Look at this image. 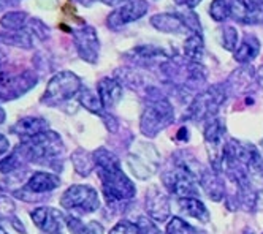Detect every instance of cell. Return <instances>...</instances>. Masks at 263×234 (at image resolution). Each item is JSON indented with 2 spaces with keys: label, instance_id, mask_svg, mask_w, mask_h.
Segmentation results:
<instances>
[{
  "label": "cell",
  "instance_id": "cell-1",
  "mask_svg": "<svg viewBox=\"0 0 263 234\" xmlns=\"http://www.w3.org/2000/svg\"><path fill=\"white\" fill-rule=\"evenodd\" d=\"M97 176L108 203H124L135 198L137 188L121 168V160L105 147L93 152Z\"/></svg>",
  "mask_w": 263,
  "mask_h": 234
},
{
  "label": "cell",
  "instance_id": "cell-2",
  "mask_svg": "<svg viewBox=\"0 0 263 234\" xmlns=\"http://www.w3.org/2000/svg\"><path fill=\"white\" fill-rule=\"evenodd\" d=\"M203 169L204 168L200 166L192 155L185 153L184 157V153H178L173 160V166L162 172V182L176 200L191 197L198 198V185Z\"/></svg>",
  "mask_w": 263,
  "mask_h": 234
},
{
  "label": "cell",
  "instance_id": "cell-3",
  "mask_svg": "<svg viewBox=\"0 0 263 234\" xmlns=\"http://www.w3.org/2000/svg\"><path fill=\"white\" fill-rule=\"evenodd\" d=\"M26 162L36 163V165H48L59 169V159L64 153V143L61 136L52 131H43L33 138L20 141L17 144Z\"/></svg>",
  "mask_w": 263,
  "mask_h": 234
},
{
  "label": "cell",
  "instance_id": "cell-4",
  "mask_svg": "<svg viewBox=\"0 0 263 234\" xmlns=\"http://www.w3.org/2000/svg\"><path fill=\"white\" fill-rule=\"evenodd\" d=\"M175 121V111L162 95L149 96L140 117V130L146 138H154Z\"/></svg>",
  "mask_w": 263,
  "mask_h": 234
},
{
  "label": "cell",
  "instance_id": "cell-5",
  "mask_svg": "<svg viewBox=\"0 0 263 234\" xmlns=\"http://www.w3.org/2000/svg\"><path fill=\"white\" fill-rule=\"evenodd\" d=\"M83 89V81L77 73L70 70L59 71L48 81L42 96V103L48 106H61L68 103L74 96H78Z\"/></svg>",
  "mask_w": 263,
  "mask_h": 234
},
{
  "label": "cell",
  "instance_id": "cell-6",
  "mask_svg": "<svg viewBox=\"0 0 263 234\" xmlns=\"http://www.w3.org/2000/svg\"><path fill=\"white\" fill-rule=\"evenodd\" d=\"M227 87L222 84H214L203 92L197 93L187 108V117L192 122H208L217 115L220 106L227 100Z\"/></svg>",
  "mask_w": 263,
  "mask_h": 234
},
{
  "label": "cell",
  "instance_id": "cell-7",
  "mask_svg": "<svg viewBox=\"0 0 263 234\" xmlns=\"http://www.w3.org/2000/svg\"><path fill=\"white\" fill-rule=\"evenodd\" d=\"M36 84H39V74L33 70H24L20 73L0 71V103L21 99L35 89Z\"/></svg>",
  "mask_w": 263,
  "mask_h": 234
},
{
  "label": "cell",
  "instance_id": "cell-8",
  "mask_svg": "<svg viewBox=\"0 0 263 234\" xmlns=\"http://www.w3.org/2000/svg\"><path fill=\"white\" fill-rule=\"evenodd\" d=\"M61 206L67 210H77L80 213H92L99 210L100 198L97 190L90 185H71L61 197Z\"/></svg>",
  "mask_w": 263,
  "mask_h": 234
},
{
  "label": "cell",
  "instance_id": "cell-9",
  "mask_svg": "<svg viewBox=\"0 0 263 234\" xmlns=\"http://www.w3.org/2000/svg\"><path fill=\"white\" fill-rule=\"evenodd\" d=\"M61 185V178L54 172L36 171L33 172L21 190H14L13 194L23 201H42L46 193H51Z\"/></svg>",
  "mask_w": 263,
  "mask_h": 234
},
{
  "label": "cell",
  "instance_id": "cell-10",
  "mask_svg": "<svg viewBox=\"0 0 263 234\" xmlns=\"http://www.w3.org/2000/svg\"><path fill=\"white\" fill-rule=\"evenodd\" d=\"M225 119L216 115L208 122H204V130H203V140L206 150H208V157L211 162V166L216 172L222 169V155H223V147H225Z\"/></svg>",
  "mask_w": 263,
  "mask_h": 234
},
{
  "label": "cell",
  "instance_id": "cell-11",
  "mask_svg": "<svg viewBox=\"0 0 263 234\" xmlns=\"http://www.w3.org/2000/svg\"><path fill=\"white\" fill-rule=\"evenodd\" d=\"M71 38L73 45L77 49V54L80 59L86 64H97L100 57V40H99V32L93 26L84 24L80 27L71 29Z\"/></svg>",
  "mask_w": 263,
  "mask_h": 234
},
{
  "label": "cell",
  "instance_id": "cell-12",
  "mask_svg": "<svg viewBox=\"0 0 263 234\" xmlns=\"http://www.w3.org/2000/svg\"><path fill=\"white\" fill-rule=\"evenodd\" d=\"M147 11H149L147 0H132V2H127L115 8L106 16V27L109 30L118 32L132 23H137L138 19L147 14Z\"/></svg>",
  "mask_w": 263,
  "mask_h": 234
},
{
  "label": "cell",
  "instance_id": "cell-13",
  "mask_svg": "<svg viewBox=\"0 0 263 234\" xmlns=\"http://www.w3.org/2000/svg\"><path fill=\"white\" fill-rule=\"evenodd\" d=\"M30 219L35 226L46 234H61L64 226H67V219L64 213L54 207L42 206L30 212Z\"/></svg>",
  "mask_w": 263,
  "mask_h": 234
},
{
  "label": "cell",
  "instance_id": "cell-14",
  "mask_svg": "<svg viewBox=\"0 0 263 234\" xmlns=\"http://www.w3.org/2000/svg\"><path fill=\"white\" fill-rule=\"evenodd\" d=\"M124 57L128 62L140 65V67H154L163 65L170 61L166 51L153 45H138L124 52Z\"/></svg>",
  "mask_w": 263,
  "mask_h": 234
},
{
  "label": "cell",
  "instance_id": "cell-15",
  "mask_svg": "<svg viewBox=\"0 0 263 234\" xmlns=\"http://www.w3.org/2000/svg\"><path fill=\"white\" fill-rule=\"evenodd\" d=\"M146 213L149 216V219H153L154 222L159 223H163L170 219L172 213L170 198L157 185H153L146 191Z\"/></svg>",
  "mask_w": 263,
  "mask_h": 234
},
{
  "label": "cell",
  "instance_id": "cell-16",
  "mask_svg": "<svg viewBox=\"0 0 263 234\" xmlns=\"http://www.w3.org/2000/svg\"><path fill=\"white\" fill-rule=\"evenodd\" d=\"M149 24H151L156 30L162 32V33H168V35L191 33L178 11L176 13H157V14L151 16Z\"/></svg>",
  "mask_w": 263,
  "mask_h": 234
},
{
  "label": "cell",
  "instance_id": "cell-17",
  "mask_svg": "<svg viewBox=\"0 0 263 234\" xmlns=\"http://www.w3.org/2000/svg\"><path fill=\"white\" fill-rule=\"evenodd\" d=\"M232 19L246 26L263 24V7L251 5L248 0H230Z\"/></svg>",
  "mask_w": 263,
  "mask_h": 234
},
{
  "label": "cell",
  "instance_id": "cell-18",
  "mask_svg": "<svg viewBox=\"0 0 263 234\" xmlns=\"http://www.w3.org/2000/svg\"><path fill=\"white\" fill-rule=\"evenodd\" d=\"M97 93L100 96L105 109L109 111L112 108H116L119 105V102L122 100L124 89H122V84L118 80H115V77H109V76H105L97 84Z\"/></svg>",
  "mask_w": 263,
  "mask_h": 234
},
{
  "label": "cell",
  "instance_id": "cell-19",
  "mask_svg": "<svg viewBox=\"0 0 263 234\" xmlns=\"http://www.w3.org/2000/svg\"><path fill=\"white\" fill-rule=\"evenodd\" d=\"M48 130H49L48 121L43 119V117H33V115L23 117V119H20L10 128V131L16 134L21 141L33 138V136L40 134L43 131H48Z\"/></svg>",
  "mask_w": 263,
  "mask_h": 234
},
{
  "label": "cell",
  "instance_id": "cell-20",
  "mask_svg": "<svg viewBox=\"0 0 263 234\" xmlns=\"http://www.w3.org/2000/svg\"><path fill=\"white\" fill-rule=\"evenodd\" d=\"M260 40L252 35V33H246L244 38L241 40V43L238 45L236 51L233 52L235 61L241 65H248L252 61H255L257 55L260 54Z\"/></svg>",
  "mask_w": 263,
  "mask_h": 234
},
{
  "label": "cell",
  "instance_id": "cell-21",
  "mask_svg": "<svg viewBox=\"0 0 263 234\" xmlns=\"http://www.w3.org/2000/svg\"><path fill=\"white\" fill-rule=\"evenodd\" d=\"M178 204L182 212H185L187 216H191L192 219L198 220L200 223H210V220H211L210 210L206 209V206L203 204V201L200 198H197V197L182 198V200H178Z\"/></svg>",
  "mask_w": 263,
  "mask_h": 234
},
{
  "label": "cell",
  "instance_id": "cell-22",
  "mask_svg": "<svg viewBox=\"0 0 263 234\" xmlns=\"http://www.w3.org/2000/svg\"><path fill=\"white\" fill-rule=\"evenodd\" d=\"M29 13L23 10H10L4 13V16L0 17V27L5 32H17L24 30L29 24Z\"/></svg>",
  "mask_w": 263,
  "mask_h": 234
},
{
  "label": "cell",
  "instance_id": "cell-23",
  "mask_svg": "<svg viewBox=\"0 0 263 234\" xmlns=\"http://www.w3.org/2000/svg\"><path fill=\"white\" fill-rule=\"evenodd\" d=\"M35 36L27 30H17V32H2L0 33V43L13 46V48H21V49H32L33 48Z\"/></svg>",
  "mask_w": 263,
  "mask_h": 234
},
{
  "label": "cell",
  "instance_id": "cell-24",
  "mask_svg": "<svg viewBox=\"0 0 263 234\" xmlns=\"http://www.w3.org/2000/svg\"><path fill=\"white\" fill-rule=\"evenodd\" d=\"M203 55H204L203 35L192 33L187 36V40L184 42V59H187V62L192 64H201Z\"/></svg>",
  "mask_w": 263,
  "mask_h": 234
},
{
  "label": "cell",
  "instance_id": "cell-25",
  "mask_svg": "<svg viewBox=\"0 0 263 234\" xmlns=\"http://www.w3.org/2000/svg\"><path fill=\"white\" fill-rule=\"evenodd\" d=\"M78 102H80V105H81L84 109H87V111L92 112V114H97L99 117H102V119L109 112V111L105 109V106H103V103H102V100H100L99 93H97V92H93L92 89L84 87V89L81 90V93L78 95Z\"/></svg>",
  "mask_w": 263,
  "mask_h": 234
},
{
  "label": "cell",
  "instance_id": "cell-26",
  "mask_svg": "<svg viewBox=\"0 0 263 234\" xmlns=\"http://www.w3.org/2000/svg\"><path fill=\"white\" fill-rule=\"evenodd\" d=\"M73 168L80 176H89L96 169V160H93V152H87L84 149H77L71 153Z\"/></svg>",
  "mask_w": 263,
  "mask_h": 234
},
{
  "label": "cell",
  "instance_id": "cell-27",
  "mask_svg": "<svg viewBox=\"0 0 263 234\" xmlns=\"http://www.w3.org/2000/svg\"><path fill=\"white\" fill-rule=\"evenodd\" d=\"M200 187L210 194V197L214 200V201H219L223 194V187L222 184L219 182V178H217V172L213 169V171H208V169H203L201 172V178H200Z\"/></svg>",
  "mask_w": 263,
  "mask_h": 234
},
{
  "label": "cell",
  "instance_id": "cell-28",
  "mask_svg": "<svg viewBox=\"0 0 263 234\" xmlns=\"http://www.w3.org/2000/svg\"><path fill=\"white\" fill-rule=\"evenodd\" d=\"M67 229L70 234H103V226L99 222H83L78 217H67Z\"/></svg>",
  "mask_w": 263,
  "mask_h": 234
},
{
  "label": "cell",
  "instance_id": "cell-29",
  "mask_svg": "<svg viewBox=\"0 0 263 234\" xmlns=\"http://www.w3.org/2000/svg\"><path fill=\"white\" fill-rule=\"evenodd\" d=\"M219 43L225 51L235 52L239 45V32L233 26H223L219 29Z\"/></svg>",
  "mask_w": 263,
  "mask_h": 234
},
{
  "label": "cell",
  "instance_id": "cell-30",
  "mask_svg": "<svg viewBox=\"0 0 263 234\" xmlns=\"http://www.w3.org/2000/svg\"><path fill=\"white\" fill-rule=\"evenodd\" d=\"M127 163L138 179H147V178H151L154 172V168H151L149 162H146L143 157H140V155L130 153L127 157Z\"/></svg>",
  "mask_w": 263,
  "mask_h": 234
},
{
  "label": "cell",
  "instance_id": "cell-31",
  "mask_svg": "<svg viewBox=\"0 0 263 234\" xmlns=\"http://www.w3.org/2000/svg\"><path fill=\"white\" fill-rule=\"evenodd\" d=\"M210 16L216 23H225L229 17H232V5L230 0H213L210 10Z\"/></svg>",
  "mask_w": 263,
  "mask_h": 234
},
{
  "label": "cell",
  "instance_id": "cell-32",
  "mask_svg": "<svg viewBox=\"0 0 263 234\" xmlns=\"http://www.w3.org/2000/svg\"><path fill=\"white\" fill-rule=\"evenodd\" d=\"M33 36L36 42H46L48 38L51 36V29L49 26H46L40 17H32L29 19V24L26 27Z\"/></svg>",
  "mask_w": 263,
  "mask_h": 234
},
{
  "label": "cell",
  "instance_id": "cell-33",
  "mask_svg": "<svg viewBox=\"0 0 263 234\" xmlns=\"http://www.w3.org/2000/svg\"><path fill=\"white\" fill-rule=\"evenodd\" d=\"M166 234H200V231L181 217H173L166 223Z\"/></svg>",
  "mask_w": 263,
  "mask_h": 234
},
{
  "label": "cell",
  "instance_id": "cell-34",
  "mask_svg": "<svg viewBox=\"0 0 263 234\" xmlns=\"http://www.w3.org/2000/svg\"><path fill=\"white\" fill-rule=\"evenodd\" d=\"M179 13V16L182 17V21H184V24L187 26V29H189V32L191 33H198V35H201V24H200V17H198V14L194 11V10H182V11H178Z\"/></svg>",
  "mask_w": 263,
  "mask_h": 234
},
{
  "label": "cell",
  "instance_id": "cell-35",
  "mask_svg": "<svg viewBox=\"0 0 263 234\" xmlns=\"http://www.w3.org/2000/svg\"><path fill=\"white\" fill-rule=\"evenodd\" d=\"M109 234H143V231L138 223H134L130 220H121L112 226Z\"/></svg>",
  "mask_w": 263,
  "mask_h": 234
},
{
  "label": "cell",
  "instance_id": "cell-36",
  "mask_svg": "<svg viewBox=\"0 0 263 234\" xmlns=\"http://www.w3.org/2000/svg\"><path fill=\"white\" fill-rule=\"evenodd\" d=\"M14 217V204L8 197H0V219L11 220Z\"/></svg>",
  "mask_w": 263,
  "mask_h": 234
},
{
  "label": "cell",
  "instance_id": "cell-37",
  "mask_svg": "<svg viewBox=\"0 0 263 234\" xmlns=\"http://www.w3.org/2000/svg\"><path fill=\"white\" fill-rule=\"evenodd\" d=\"M173 2L178 7H184L187 10H194V8H197L203 2V0H173Z\"/></svg>",
  "mask_w": 263,
  "mask_h": 234
},
{
  "label": "cell",
  "instance_id": "cell-38",
  "mask_svg": "<svg viewBox=\"0 0 263 234\" xmlns=\"http://www.w3.org/2000/svg\"><path fill=\"white\" fill-rule=\"evenodd\" d=\"M8 152H10V141L5 134L0 133V157H4Z\"/></svg>",
  "mask_w": 263,
  "mask_h": 234
},
{
  "label": "cell",
  "instance_id": "cell-39",
  "mask_svg": "<svg viewBox=\"0 0 263 234\" xmlns=\"http://www.w3.org/2000/svg\"><path fill=\"white\" fill-rule=\"evenodd\" d=\"M17 0H0V11H10L8 8H16Z\"/></svg>",
  "mask_w": 263,
  "mask_h": 234
},
{
  "label": "cell",
  "instance_id": "cell-40",
  "mask_svg": "<svg viewBox=\"0 0 263 234\" xmlns=\"http://www.w3.org/2000/svg\"><path fill=\"white\" fill-rule=\"evenodd\" d=\"M99 2H102L103 5L111 7V8H118V7H121V5H124L127 2H132V0H99Z\"/></svg>",
  "mask_w": 263,
  "mask_h": 234
},
{
  "label": "cell",
  "instance_id": "cell-41",
  "mask_svg": "<svg viewBox=\"0 0 263 234\" xmlns=\"http://www.w3.org/2000/svg\"><path fill=\"white\" fill-rule=\"evenodd\" d=\"M73 2H77L78 5H81V7H84V8H90L93 4L97 2V0H73Z\"/></svg>",
  "mask_w": 263,
  "mask_h": 234
},
{
  "label": "cell",
  "instance_id": "cell-42",
  "mask_svg": "<svg viewBox=\"0 0 263 234\" xmlns=\"http://www.w3.org/2000/svg\"><path fill=\"white\" fill-rule=\"evenodd\" d=\"M255 77H257V83H258V86L263 89V65L255 71Z\"/></svg>",
  "mask_w": 263,
  "mask_h": 234
},
{
  "label": "cell",
  "instance_id": "cell-43",
  "mask_svg": "<svg viewBox=\"0 0 263 234\" xmlns=\"http://www.w3.org/2000/svg\"><path fill=\"white\" fill-rule=\"evenodd\" d=\"M5 119H7V112H5L2 108H0V125H2V124L5 122Z\"/></svg>",
  "mask_w": 263,
  "mask_h": 234
},
{
  "label": "cell",
  "instance_id": "cell-44",
  "mask_svg": "<svg viewBox=\"0 0 263 234\" xmlns=\"http://www.w3.org/2000/svg\"><path fill=\"white\" fill-rule=\"evenodd\" d=\"M242 234H254V231H252V229H248V228H246V229H244V232H242Z\"/></svg>",
  "mask_w": 263,
  "mask_h": 234
},
{
  "label": "cell",
  "instance_id": "cell-45",
  "mask_svg": "<svg viewBox=\"0 0 263 234\" xmlns=\"http://www.w3.org/2000/svg\"><path fill=\"white\" fill-rule=\"evenodd\" d=\"M0 234H8V232L4 229V226H2V225H0Z\"/></svg>",
  "mask_w": 263,
  "mask_h": 234
},
{
  "label": "cell",
  "instance_id": "cell-46",
  "mask_svg": "<svg viewBox=\"0 0 263 234\" xmlns=\"http://www.w3.org/2000/svg\"><path fill=\"white\" fill-rule=\"evenodd\" d=\"M260 150H261V159H263V140H261V143H260ZM263 169V168H261Z\"/></svg>",
  "mask_w": 263,
  "mask_h": 234
},
{
  "label": "cell",
  "instance_id": "cell-47",
  "mask_svg": "<svg viewBox=\"0 0 263 234\" xmlns=\"http://www.w3.org/2000/svg\"><path fill=\"white\" fill-rule=\"evenodd\" d=\"M17 2H21V0H17Z\"/></svg>",
  "mask_w": 263,
  "mask_h": 234
}]
</instances>
